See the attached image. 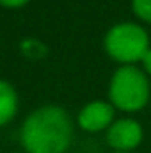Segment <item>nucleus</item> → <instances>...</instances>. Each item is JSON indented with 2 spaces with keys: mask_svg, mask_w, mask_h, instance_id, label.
<instances>
[{
  "mask_svg": "<svg viewBox=\"0 0 151 153\" xmlns=\"http://www.w3.org/2000/svg\"><path fill=\"white\" fill-rule=\"evenodd\" d=\"M71 137V117L62 107L53 103L32 111L20 128V143L27 153H66Z\"/></svg>",
  "mask_w": 151,
  "mask_h": 153,
  "instance_id": "nucleus-1",
  "label": "nucleus"
},
{
  "mask_svg": "<svg viewBox=\"0 0 151 153\" xmlns=\"http://www.w3.org/2000/svg\"><path fill=\"white\" fill-rule=\"evenodd\" d=\"M151 98L150 76L137 66H119L109 82V102L123 112L142 111Z\"/></svg>",
  "mask_w": 151,
  "mask_h": 153,
  "instance_id": "nucleus-2",
  "label": "nucleus"
},
{
  "mask_svg": "<svg viewBox=\"0 0 151 153\" xmlns=\"http://www.w3.org/2000/svg\"><path fill=\"white\" fill-rule=\"evenodd\" d=\"M107 55L119 62V66H135L151 48L148 30L133 22H121L112 25L103 38Z\"/></svg>",
  "mask_w": 151,
  "mask_h": 153,
  "instance_id": "nucleus-3",
  "label": "nucleus"
},
{
  "mask_svg": "<svg viewBox=\"0 0 151 153\" xmlns=\"http://www.w3.org/2000/svg\"><path fill=\"white\" fill-rule=\"evenodd\" d=\"M142 137H144L142 125L133 117L115 119L105 134L107 144L114 152L124 153H132V150H135L142 143Z\"/></svg>",
  "mask_w": 151,
  "mask_h": 153,
  "instance_id": "nucleus-4",
  "label": "nucleus"
},
{
  "mask_svg": "<svg viewBox=\"0 0 151 153\" xmlns=\"http://www.w3.org/2000/svg\"><path fill=\"white\" fill-rule=\"evenodd\" d=\"M115 109L112 107L110 102L105 100H93L87 102L80 112L76 116V123L84 132L89 134H98V132H107L109 126L115 121Z\"/></svg>",
  "mask_w": 151,
  "mask_h": 153,
  "instance_id": "nucleus-5",
  "label": "nucleus"
},
{
  "mask_svg": "<svg viewBox=\"0 0 151 153\" xmlns=\"http://www.w3.org/2000/svg\"><path fill=\"white\" fill-rule=\"evenodd\" d=\"M18 107H20V98L16 89L7 80L0 78V126L11 123L16 117Z\"/></svg>",
  "mask_w": 151,
  "mask_h": 153,
  "instance_id": "nucleus-6",
  "label": "nucleus"
},
{
  "mask_svg": "<svg viewBox=\"0 0 151 153\" xmlns=\"http://www.w3.org/2000/svg\"><path fill=\"white\" fill-rule=\"evenodd\" d=\"M20 52L23 53V57L30 59V61H39L48 53V48L43 41L36 38H27L20 43Z\"/></svg>",
  "mask_w": 151,
  "mask_h": 153,
  "instance_id": "nucleus-7",
  "label": "nucleus"
},
{
  "mask_svg": "<svg viewBox=\"0 0 151 153\" xmlns=\"http://www.w3.org/2000/svg\"><path fill=\"white\" fill-rule=\"evenodd\" d=\"M132 11L141 22L151 25V0H132Z\"/></svg>",
  "mask_w": 151,
  "mask_h": 153,
  "instance_id": "nucleus-8",
  "label": "nucleus"
},
{
  "mask_svg": "<svg viewBox=\"0 0 151 153\" xmlns=\"http://www.w3.org/2000/svg\"><path fill=\"white\" fill-rule=\"evenodd\" d=\"M30 0H0V5L5 9H21L29 4Z\"/></svg>",
  "mask_w": 151,
  "mask_h": 153,
  "instance_id": "nucleus-9",
  "label": "nucleus"
},
{
  "mask_svg": "<svg viewBox=\"0 0 151 153\" xmlns=\"http://www.w3.org/2000/svg\"><path fill=\"white\" fill-rule=\"evenodd\" d=\"M141 64H142V71H144L148 76H151V48L146 52V55L142 57Z\"/></svg>",
  "mask_w": 151,
  "mask_h": 153,
  "instance_id": "nucleus-10",
  "label": "nucleus"
},
{
  "mask_svg": "<svg viewBox=\"0 0 151 153\" xmlns=\"http://www.w3.org/2000/svg\"><path fill=\"white\" fill-rule=\"evenodd\" d=\"M112 153H124V152H112Z\"/></svg>",
  "mask_w": 151,
  "mask_h": 153,
  "instance_id": "nucleus-11",
  "label": "nucleus"
}]
</instances>
